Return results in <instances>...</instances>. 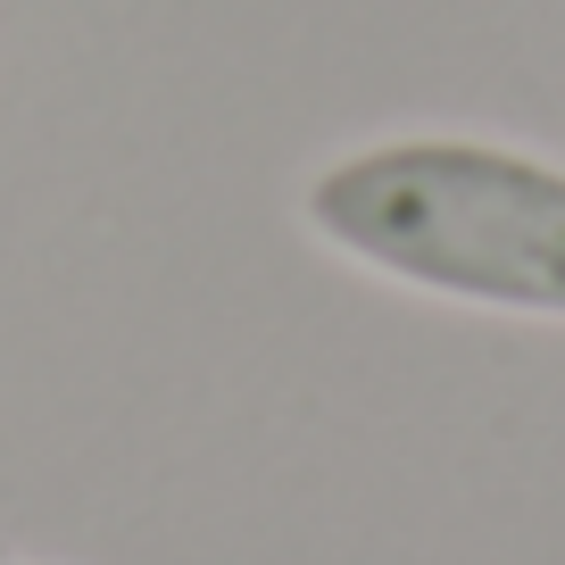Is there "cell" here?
Returning <instances> with one entry per match:
<instances>
[{
    "label": "cell",
    "instance_id": "6da1fadb",
    "mask_svg": "<svg viewBox=\"0 0 565 565\" xmlns=\"http://www.w3.org/2000/svg\"><path fill=\"white\" fill-rule=\"evenodd\" d=\"M308 225L374 275L508 317H565V167L466 134L374 141L308 183Z\"/></svg>",
    "mask_w": 565,
    "mask_h": 565
}]
</instances>
